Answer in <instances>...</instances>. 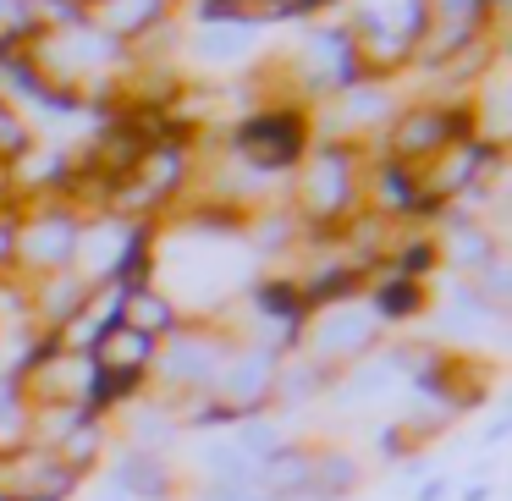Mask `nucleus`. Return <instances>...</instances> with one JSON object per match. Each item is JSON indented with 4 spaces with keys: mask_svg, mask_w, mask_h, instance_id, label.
<instances>
[{
    "mask_svg": "<svg viewBox=\"0 0 512 501\" xmlns=\"http://www.w3.org/2000/svg\"><path fill=\"white\" fill-rule=\"evenodd\" d=\"M314 122L303 105H265L248 111L232 127V160L254 177H276V171H298V160L309 155Z\"/></svg>",
    "mask_w": 512,
    "mask_h": 501,
    "instance_id": "f257e3e1",
    "label": "nucleus"
},
{
    "mask_svg": "<svg viewBox=\"0 0 512 501\" xmlns=\"http://www.w3.org/2000/svg\"><path fill=\"white\" fill-rule=\"evenodd\" d=\"M358 160H364V144H314L298 160V215H309L314 226L353 221L364 199Z\"/></svg>",
    "mask_w": 512,
    "mask_h": 501,
    "instance_id": "f03ea898",
    "label": "nucleus"
},
{
    "mask_svg": "<svg viewBox=\"0 0 512 501\" xmlns=\"http://www.w3.org/2000/svg\"><path fill=\"white\" fill-rule=\"evenodd\" d=\"M457 138H474L468 105H408L386 122V160L391 166H419V160L441 155Z\"/></svg>",
    "mask_w": 512,
    "mask_h": 501,
    "instance_id": "7ed1b4c3",
    "label": "nucleus"
},
{
    "mask_svg": "<svg viewBox=\"0 0 512 501\" xmlns=\"http://www.w3.org/2000/svg\"><path fill=\"white\" fill-rule=\"evenodd\" d=\"M292 83L303 94H342L353 83H369V72L358 67V50L347 28H314L303 34L298 56H292Z\"/></svg>",
    "mask_w": 512,
    "mask_h": 501,
    "instance_id": "20e7f679",
    "label": "nucleus"
},
{
    "mask_svg": "<svg viewBox=\"0 0 512 501\" xmlns=\"http://www.w3.org/2000/svg\"><path fill=\"white\" fill-rule=\"evenodd\" d=\"M78 232L83 221L72 210H61V204H39L28 221H17L12 232V259H23V265L34 270H72V254H78Z\"/></svg>",
    "mask_w": 512,
    "mask_h": 501,
    "instance_id": "39448f33",
    "label": "nucleus"
},
{
    "mask_svg": "<svg viewBox=\"0 0 512 501\" xmlns=\"http://www.w3.org/2000/svg\"><path fill=\"white\" fill-rule=\"evenodd\" d=\"M397 111H402V105L391 100L386 83H353V89L331 94V116H336V122H325V144H358L364 133H380Z\"/></svg>",
    "mask_w": 512,
    "mask_h": 501,
    "instance_id": "423d86ee",
    "label": "nucleus"
},
{
    "mask_svg": "<svg viewBox=\"0 0 512 501\" xmlns=\"http://www.w3.org/2000/svg\"><path fill=\"white\" fill-rule=\"evenodd\" d=\"M171 6H177V0H94L89 12H78V28H89V34H100V39H111V45L133 50L149 28L166 23Z\"/></svg>",
    "mask_w": 512,
    "mask_h": 501,
    "instance_id": "0eeeda50",
    "label": "nucleus"
},
{
    "mask_svg": "<svg viewBox=\"0 0 512 501\" xmlns=\"http://www.w3.org/2000/svg\"><path fill=\"white\" fill-rule=\"evenodd\" d=\"M149 353H155V342L138 336L133 325H122V320L100 325V336H94V369H100V375H144Z\"/></svg>",
    "mask_w": 512,
    "mask_h": 501,
    "instance_id": "6e6552de",
    "label": "nucleus"
},
{
    "mask_svg": "<svg viewBox=\"0 0 512 501\" xmlns=\"http://www.w3.org/2000/svg\"><path fill=\"white\" fill-rule=\"evenodd\" d=\"M199 23H237V28H276L287 17H303V0H199Z\"/></svg>",
    "mask_w": 512,
    "mask_h": 501,
    "instance_id": "1a4fd4ad",
    "label": "nucleus"
},
{
    "mask_svg": "<svg viewBox=\"0 0 512 501\" xmlns=\"http://www.w3.org/2000/svg\"><path fill=\"white\" fill-rule=\"evenodd\" d=\"M182 45L204 61V67H237L248 61V50L259 45V28H237V23H199L193 34H182Z\"/></svg>",
    "mask_w": 512,
    "mask_h": 501,
    "instance_id": "9d476101",
    "label": "nucleus"
},
{
    "mask_svg": "<svg viewBox=\"0 0 512 501\" xmlns=\"http://www.w3.org/2000/svg\"><path fill=\"white\" fill-rule=\"evenodd\" d=\"M375 342V314L369 309H336L320 320V331H314V347H320V358H358L364 347Z\"/></svg>",
    "mask_w": 512,
    "mask_h": 501,
    "instance_id": "9b49d317",
    "label": "nucleus"
},
{
    "mask_svg": "<svg viewBox=\"0 0 512 501\" xmlns=\"http://www.w3.org/2000/svg\"><path fill=\"white\" fill-rule=\"evenodd\" d=\"M270 380H276V364H270V353H243L232 358V364L221 369V391L232 397V408H248V402H259L270 391Z\"/></svg>",
    "mask_w": 512,
    "mask_h": 501,
    "instance_id": "f8f14e48",
    "label": "nucleus"
},
{
    "mask_svg": "<svg viewBox=\"0 0 512 501\" xmlns=\"http://www.w3.org/2000/svg\"><path fill=\"white\" fill-rule=\"evenodd\" d=\"M116 320L122 325H133L138 336H149L155 342V331H166L177 314H171V298H160V292H149V287H127L122 298H116Z\"/></svg>",
    "mask_w": 512,
    "mask_h": 501,
    "instance_id": "ddd939ff",
    "label": "nucleus"
},
{
    "mask_svg": "<svg viewBox=\"0 0 512 501\" xmlns=\"http://www.w3.org/2000/svg\"><path fill=\"white\" fill-rule=\"evenodd\" d=\"M435 248H446V259H452L457 270H485L490 259H501L496 254V237L485 232V226H474V221H463V215H452V237L446 243H435Z\"/></svg>",
    "mask_w": 512,
    "mask_h": 501,
    "instance_id": "4468645a",
    "label": "nucleus"
},
{
    "mask_svg": "<svg viewBox=\"0 0 512 501\" xmlns=\"http://www.w3.org/2000/svg\"><path fill=\"white\" fill-rule=\"evenodd\" d=\"M116 479H122V490H133V496H166V468L149 452H127L122 468H116Z\"/></svg>",
    "mask_w": 512,
    "mask_h": 501,
    "instance_id": "2eb2a0df",
    "label": "nucleus"
},
{
    "mask_svg": "<svg viewBox=\"0 0 512 501\" xmlns=\"http://www.w3.org/2000/svg\"><path fill=\"white\" fill-rule=\"evenodd\" d=\"M171 375H182V380H193V386H204V380L215 375V353H210V347H199V342H182L177 353H171Z\"/></svg>",
    "mask_w": 512,
    "mask_h": 501,
    "instance_id": "dca6fc26",
    "label": "nucleus"
},
{
    "mask_svg": "<svg viewBox=\"0 0 512 501\" xmlns=\"http://www.w3.org/2000/svg\"><path fill=\"white\" fill-rule=\"evenodd\" d=\"M419 303H424V292L413 287L408 276H397V281H386V287L375 292V309H369V314H413Z\"/></svg>",
    "mask_w": 512,
    "mask_h": 501,
    "instance_id": "f3484780",
    "label": "nucleus"
},
{
    "mask_svg": "<svg viewBox=\"0 0 512 501\" xmlns=\"http://www.w3.org/2000/svg\"><path fill=\"white\" fill-rule=\"evenodd\" d=\"M259 309L276 314V320H298V314H303V292L287 287V281H270V287H259Z\"/></svg>",
    "mask_w": 512,
    "mask_h": 501,
    "instance_id": "a211bd4d",
    "label": "nucleus"
},
{
    "mask_svg": "<svg viewBox=\"0 0 512 501\" xmlns=\"http://www.w3.org/2000/svg\"><path fill=\"white\" fill-rule=\"evenodd\" d=\"M435 259H441V248H435V243H408V254H402V276L413 281L419 270H430Z\"/></svg>",
    "mask_w": 512,
    "mask_h": 501,
    "instance_id": "6ab92c4d",
    "label": "nucleus"
},
{
    "mask_svg": "<svg viewBox=\"0 0 512 501\" xmlns=\"http://www.w3.org/2000/svg\"><path fill=\"white\" fill-rule=\"evenodd\" d=\"M12 232H17V221H12V215H0V265L12 259Z\"/></svg>",
    "mask_w": 512,
    "mask_h": 501,
    "instance_id": "aec40b11",
    "label": "nucleus"
},
{
    "mask_svg": "<svg viewBox=\"0 0 512 501\" xmlns=\"http://www.w3.org/2000/svg\"><path fill=\"white\" fill-rule=\"evenodd\" d=\"M28 501H56V496H28Z\"/></svg>",
    "mask_w": 512,
    "mask_h": 501,
    "instance_id": "412c9836",
    "label": "nucleus"
}]
</instances>
